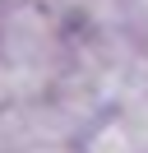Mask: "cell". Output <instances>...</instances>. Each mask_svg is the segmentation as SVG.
Masks as SVG:
<instances>
[{
	"label": "cell",
	"mask_w": 148,
	"mask_h": 153,
	"mask_svg": "<svg viewBox=\"0 0 148 153\" xmlns=\"http://www.w3.org/2000/svg\"><path fill=\"white\" fill-rule=\"evenodd\" d=\"M88 153H148V139L139 130H130V125H102L92 134Z\"/></svg>",
	"instance_id": "cell-2"
},
{
	"label": "cell",
	"mask_w": 148,
	"mask_h": 153,
	"mask_svg": "<svg viewBox=\"0 0 148 153\" xmlns=\"http://www.w3.org/2000/svg\"><path fill=\"white\" fill-rule=\"evenodd\" d=\"M33 153H70V149H60V144H56V149H33Z\"/></svg>",
	"instance_id": "cell-3"
},
{
	"label": "cell",
	"mask_w": 148,
	"mask_h": 153,
	"mask_svg": "<svg viewBox=\"0 0 148 153\" xmlns=\"http://www.w3.org/2000/svg\"><path fill=\"white\" fill-rule=\"evenodd\" d=\"M56 51V23L37 10H14L5 23V56L9 65L46 70V56Z\"/></svg>",
	"instance_id": "cell-1"
}]
</instances>
